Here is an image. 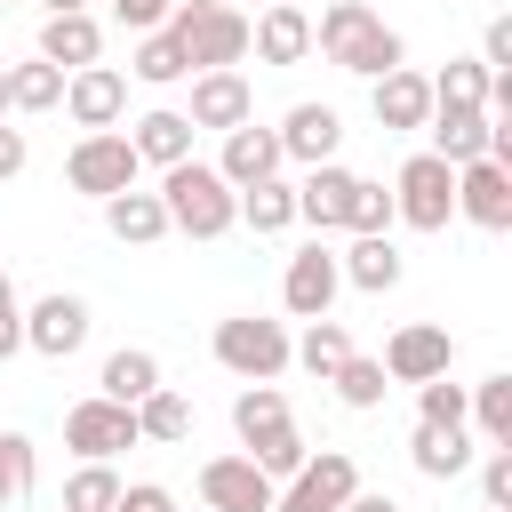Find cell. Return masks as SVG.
<instances>
[{"label": "cell", "mask_w": 512, "mask_h": 512, "mask_svg": "<svg viewBox=\"0 0 512 512\" xmlns=\"http://www.w3.org/2000/svg\"><path fill=\"white\" fill-rule=\"evenodd\" d=\"M408 464H416L424 480H456V472L472 464V440H464V424H456V432H440V424H416V440H408Z\"/></svg>", "instance_id": "f1b7e54d"}, {"label": "cell", "mask_w": 512, "mask_h": 512, "mask_svg": "<svg viewBox=\"0 0 512 512\" xmlns=\"http://www.w3.org/2000/svg\"><path fill=\"white\" fill-rule=\"evenodd\" d=\"M24 160H32L24 128H8V120H0V184H8V176H24Z\"/></svg>", "instance_id": "bcb514c9"}, {"label": "cell", "mask_w": 512, "mask_h": 512, "mask_svg": "<svg viewBox=\"0 0 512 512\" xmlns=\"http://www.w3.org/2000/svg\"><path fill=\"white\" fill-rule=\"evenodd\" d=\"M352 488H360V464H352V448H320V456H304V472H296V480H280L272 512H336Z\"/></svg>", "instance_id": "ba28073f"}, {"label": "cell", "mask_w": 512, "mask_h": 512, "mask_svg": "<svg viewBox=\"0 0 512 512\" xmlns=\"http://www.w3.org/2000/svg\"><path fill=\"white\" fill-rule=\"evenodd\" d=\"M336 272H344L352 288H368V296L400 288V248H392V232H368V240H352V248L336 256Z\"/></svg>", "instance_id": "d4e9b609"}, {"label": "cell", "mask_w": 512, "mask_h": 512, "mask_svg": "<svg viewBox=\"0 0 512 512\" xmlns=\"http://www.w3.org/2000/svg\"><path fill=\"white\" fill-rule=\"evenodd\" d=\"M0 8H8V0H0Z\"/></svg>", "instance_id": "9f6ffc18"}, {"label": "cell", "mask_w": 512, "mask_h": 512, "mask_svg": "<svg viewBox=\"0 0 512 512\" xmlns=\"http://www.w3.org/2000/svg\"><path fill=\"white\" fill-rule=\"evenodd\" d=\"M24 344H32L40 360H72V352L88 344V304H80V296H64V288H56V296H40V304L24 312Z\"/></svg>", "instance_id": "5bb4252c"}, {"label": "cell", "mask_w": 512, "mask_h": 512, "mask_svg": "<svg viewBox=\"0 0 512 512\" xmlns=\"http://www.w3.org/2000/svg\"><path fill=\"white\" fill-rule=\"evenodd\" d=\"M104 232L120 240V248H152V240H168V208H160V192H112L104 200Z\"/></svg>", "instance_id": "7402d4cb"}, {"label": "cell", "mask_w": 512, "mask_h": 512, "mask_svg": "<svg viewBox=\"0 0 512 512\" xmlns=\"http://www.w3.org/2000/svg\"><path fill=\"white\" fill-rule=\"evenodd\" d=\"M96 392H104V400H120V408H136L144 392H160V360H152L144 344H120V352L104 360V376H96Z\"/></svg>", "instance_id": "484cf974"}, {"label": "cell", "mask_w": 512, "mask_h": 512, "mask_svg": "<svg viewBox=\"0 0 512 512\" xmlns=\"http://www.w3.org/2000/svg\"><path fill=\"white\" fill-rule=\"evenodd\" d=\"M0 112H8V64H0Z\"/></svg>", "instance_id": "f5cc1de1"}, {"label": "cell", "mask_w": 512, "mask_h": 512, "mask_svg": "<svg viewBox=\"0 0 512 512\" xmlns=\"http://www.w3.org/2000/svg\"><path fill=\"white\" fill-rule=\"evenodd\" d=\"M304 456H312V448H304V432H296V424H280V432L248 440V464H256L272 488H280V480H296V472H304Z\"/></svg>", "instance_id": "d590c367"}, {"label": "cell", "mask_w": 512, "mask_h": 512, "mask_svg": "<svg viewBox=\"0 0 512 512\" xmlns=\"http://www.w3.org/2000/svg\"><path fill=\"white\" fill-rule=\"evenodd\" d=\"M240 224H248V232H288V224H296V184H280V176L248 184V192H240Z\"/></svg>", "instance_id": "1f68e13d"}, {"label": "cell", "mask_w": 512, "mask_h": 512, "mask_svg": "<svg viewBox=\"0 0 512 512\" xmlns=\"http://www.w3.org/2000/svg\"><path fill=\"white\" fill-rule=\"evenodd\" d=\"M128 72H136L144 88H168V80H184L192 64H184V48H176V32L160 24V32H144V40H136V56H128Z\"/></svg>", "instance_id": "d6a6232c"}, {"label": "cell", "mask_w": 512, "mask_h": 512, "mask_svg": "<svg viewBox=\"0 0 512 512\" xmlns=\"http://www.w3.org/2000/svg\"><path fill=\"white\" fill-rule=\"evenodd\" d=\"M64 184H72V192H88V200L128 192V184H136V152H128V136H120V128L80 136V144L64 152Z\"/></svg>", "instance_id": "8992f818"}, {"label": "cell", "mask_w": 512, "mask_h": 512, "mask_svg": "<svg viewBox=\"0 0 512 512\" xmlns=\"http://www.w3.org/2000/svg\"><path fill=\"white\" fill-rule=\"evenodd\" d=\"M112 512H176V496L160 488V480H136V488H120V504Z\"/></svg>", "instance_id": "f6af8a7d"}, {"label": "cell", "mask_w": 512, "mask_h": 512, "mask_svg": "<svg viewBox=\"0 0 512 512\" xmlns=\"http://www.w3.org/2000/svg\"><path fill=\"white\" fill-rule=\"evenodd\" d=\"M64 104V72L56 64H8V112H56Z\"/></svg>", "instance_id": "4dcf8cb0"}, {"label": "cell", "mask_w": 512, "mask_h": 512, "mask_svg": "<svg viewBox=\"0 0 512 512\" xmlns=\"http://www.w3.org/2000/svg\"><path fill=\"white\" fill-rule=\"evenodd\" d=\"M64 112H72L88 136H104V128H120V112H128V80H120L112 64H80V72H64Z\"/></svg>", "instance_id": "30bf717a"}, {"label": "cell", "mask_w": 512, "mask_h": 512, "mask_svg": "<svg viewBox=\"0 0 512 512\" xmlns=\"http://www.w3.org/2000/svg\"><path fill=\"white\" fill-rule=\"evenodd\" d=\"M160 208H168V232H192V240H224V232L240 224V192H232L208 160L160 168Z\"/></svg>", "instance_id": "7a4b0ae2"}, {"label": "cell", "mask_w": 512, "mask_h": 512, "mask_svg": "<svg viewBox=\"0 0 512 512\" xmlns=\"http://www.w3.org/2000/svg\"><path fill=\"white\" fill-rule=\"evenodd\" d=\"M336 512H400V504H392V496H376V488H352Z\"/></svg>", "instance_id": "c3c4849f"}, {"label": "cell", "mask_w": 512, "mask_h": 512, "mask_svg": "<svg viewBox=\"0 0 512 512\" xmlns=\"http://www.w3.org/2000/svg\"><path fill=\"white\" fill-rule=\"evenodd\" d=\"M40 8H48V16H80L88 0H40Z\"/></svg>", "instance_id": "681fc988"}, {"label": "cell", "mask_w": 512, "mask_h": 512, "mask_svg": "<svg viewBox=\"0 0 512 512\" xmlns=\"http://www.w3.org/2000/svg\"><path fill=\"white\" fill-rule=\"evenodd\" d=\"M176 8H192V16H200V8H232V0H176Z\"/></svg>", "instance_id": "f907efd6"}, {"label": "cell", "mask_w": 512, "mask_h": 512, "mask_svg": "<svg viewBox=\"0 0 512 512\" xmlns=\"http://www.w3.org/2000/svg\"><path fill=\"white\" fill-rule=\"evenodd\" d=\"M432 160H448V168H464V160H488V112H448V104H432Z\"/></svg>", "instance_id": "603a6c76"}, {"label": "cell", "mask_w": 512, "mask_h": 512, "mask_svg": "<svg viewBox=\"0 0 512 512\" xmlns=\"http://www.w3.org/2000/svg\"><path fill=\"white\" fill-rule=\"evenodd\" d=\"M480 72H512V16H496L480 32Z\"/></svg>", "instance_id": "7bdbcfd3"}, {"label": "cell", "mask_w": 512, "mask_h": 512, "mask_svg": "<svg viewBox=\"0 0 512 512\" xmlns=\"http://www.w3.org/2000/svg\"><path fill=\"white\" fill-rule=\"evenodd\" d=\"M64 448H80V464H112L120 448H136V408L120 400H72L64 408Z\"/></svg>", "instance_id": "52a82bcc"}, {"label": "cell", "mask_w": 512, "mask_h": 512, "mask_svg": "<svg viewBox=\"0 0 512 512\" xmlns=\"http://www.w3.org/2000/svg\"><path fill=\"white\" fill-rule=\"evenodd\" d=\"M168 32H176L192 72H240V56H248V16L240 8H200V16L168 8Z\"/></svg>", "instance_id": "3957f363"}, {"label": "cell", "mask_w": 512, "mask_h": 512, "mask_svg": "<svg viewBox=\"0 0 512 512\" xmlns=\"http://www.w3.org/2000/svg\"><path fill=\"white\" fill-rule=\"evenodd\" d=\"M120 488H128V480H120L112 464H80V472L64 480V512H112Z\"/></svg>", "instance_id": "74e56055"}, {"label": "cell", "mask_w": 512, "mask_h": 512, "mask_svg": "<svg viewBox=\"0 0 512 512\" xmlns=\"http://www.w3.org/2000/svg\"><path fill=\"white\" fill-rule=\"evenodd\" d=\"M416 424H440V432H456V424H464V384H448V376L416 384Z\"/></svg>", "instance_id": "ab89813d"}, {"label": "cell", "mask_w": 512, "mask_h": 512, "mask_svg": "<svg viewBox=\"0 0 512 512\" xmlns=\"http://www.w3.org/2000/svg\"><path fill=\"white\" fill-rule=\"evenodd\" d=\"M32 472H40L32 440H24V432H0V504H16V496L32 488Z\"/></svg>", "instance_id": "60d3db41"}, {"label": "cell", "mask_w": 512, "mask_h": 512, "mask_svg": "<svg viewBox=\"0 0 512 512\" xmlns=\"http://www.w3.org/2000/svg\"><path fill=\"white\" fill-rule=\"evenodd\" d=\"M344 232H352V240H368V232H392V192H384V184H368V176H352Z\"/></svg>", "instance_id": "f35d334b"}, {"label": "cell", "mask_w": 512, "mask_h": 512, "mask_svg": "<svg viewBox=\"0 0 512 512\" xmlns=\"http://www.w3.org/2000/svg\"><path fill=\"white\" fill-rule=\"evenodd\" d=\"M168 8H176V0H112V16H120L128 32H160V24H168Z\"/></svg>", "instance_id": "ee69618b"}, {"label": "cell", "mask_w": 512, "mask_h": 512, "mask_svg": "<svg viewBox=\"0 0 512 512\" xmlns=\"http://www.w3.org/2000/svg\"><path fill=\"white\" fill-rule=\"evenodd\" d=\"M328 384H336V400H344V408H384V392H392L384 360H360V352H352V360H344Z\"/></svg>", "instance_id": "8d00e7d4"}, {"label": "cell", "mask_w": 512, "mask_h": 512, "mask_svg": "<svg viewBox=\"0 0 512 512\" xmlns=\"http://www.w3.org/2000/svg\"><path fill=\"white\" fill-rule=\"evenodd\" d=\"M272 496H280V488H272L248 456H208V464H200V504H208V512H272Z\"/></svg>", "instance_id": "4fadbf2b"}, {"label": "cell", "mask_w": 512, "mask_h": 512, "mask_svg": "<svg viewBox=\"0 0 512 512\" xmlns=\"http://www.w3.org/2000/svg\"><path fill=\"white\" fill-rule=\"evenodd\" d=\"M336 288H344V272H336V256H328L320 240H312V248H296V256H288V272H280V304H288L296 320H328Z\"/></svg>", "instance_id": "7c38bea8"}, {"label": "cell", "mask_w": 512, "mask_h": 512, "mask_svg": "<svg viewBox=\"0 0 512 512\" xmlns=\"http://www.w3.org/2000/svg\"><path fill=\"white\" fill-rule=\"evenodd\" d=\"M464 416L480 424L488 448H512V376H480V384H464Z\"/></svg>", "instance_id": "83f0119b"}, {"label": "cell", "mask_w": 512, "mask_h": 512, "mask_svg": "<svg viewBox=\"0 0 512 512\" xmlns=\"http://www.w3.org/2000/svg\"><path fill=\"white\" fill-rule=\"evenodd\" d=\"M456 216H472L480 232H512V168L504 160H464L456 168Z\"/></svg>", "instance_id": "8fae6325"}, {"label": "cell", "mask_w": 512, "mask_h": 512, "mask_svg": "<svg viewBox=\"0 0 512 512\" xmlns=\"http://www.w3.org/2000/svg\"><path fill=\"white\" fill-rule=\"evenodd\" d=\"M288 360H304V368L328 384V376L352 360V328H344V320H304V336H288Z\"/></svg>", "instance_id": "4316f807"}, {"label": "cell", "mask_w": 512, "mask_h": 512, "mask_svg": "<svg viewBox=\"0 0 512 512\" xmlns=\"http://www.w3.org/2000/svg\"><path fill=\"white\" fill-rule=\"evenodd\" d=\"M312 48L336 64V72H360V80H384L400 64V32L368 8V0H328L320 24H312Z\"/></svg>", "instance_id": "6da1fadb"}, {"label": "cell", "mask_w": 512, "mask_h": 512, "mask_svg": "<svg viewBox=\"0 0 512 512\" xmlns=\"http://www.w3.org/2000/svg\"><path fill=\"white\" fill-rule=\"evenodd\" d=\"M344 200H352V168H336V160H320V168L296 184V216H304V224H320V232H336V224H344Z\"/></svg>", "instance_id": "cb8c5ba5"}, {"label": "cell", "mask_w": 512, "mask_h": 512, "mask_svg": "<svg viewBox=\"0 0 512 512\" xmlns=\"http://www.w3.org/2000/svg\"><path fill=\"white\" fill-rule=\"evenodd\" d=\"M216 176H224L232 192H248V184H264V176H280V136H272V128H256V120H240V128L224 136Z\"/></svg>", "instance_id": "ac0fdd59"}, {"label": "cell", "mask_w": 512, "mask_h": 512, "mask_svg": "<svg viewBox=\"0 0 512 512\" xmlns=\"http://www.w3.org/2000/svg\"><path fill=\"white\" fill-rule=\"evenodd\" d=\"M192 120L184 112H144L136 128H128V152H136V168H176V160H192Z\"/></svg>", "instance_id": "44dd1931"}, {"label": "cell", "mask_w": 512, "mask_h": 512, "mask_svg": "<svg viewBox=\"0 0 512 512\" xmlns=\"http://www.w3.org/2000/svg\"><path fill=\"white\" fill-rule=\"evenodd\" d=\"M56 512H64V504H56Z\"/></svg>", "instance_id": "11a10c76"}, {"label": "cell", "mask_w": 512, "mask_h": 512, "mask_svg": "<svg viewBox=\"0 0 512 512\" xmlns=\"http://www.w3.org/2000/svg\"><path fill=\"white\" fill-rule=\"evenodd\" d=\"M0 304H16V288H8V272H0Z\"/></svg>", "instance_id": "816d5d0a"}, {"label": "cell", "mask_w": 512, "mask_h": 512, "mask_svg": "<svg viewBox=\"0 0 512 512\" xmlns=\"http://www.w3.org/2000/svg\"><path fill=\"white\" fill-rule=\"evenodd\" d=\"M288 424V392L280 384H248L240 400H232V432L240 440H264V432H280Z\"/></svg>", "instance_id": "e575fe53"}, {"label": "cell", "mask_w": 512, "mask_h": 512, "mask_svg": "<svg viewBox=\"0 0 512 512\" xmlns=\"http://www.w3.org/2000/svg\"><path fill=\"white\" fill-rule=\"evenodd\" d=\"M184 432H192V400H184V392H168V384H160V392H144V400H136V440L176 448Z\"/></svg>", "instance_id": "f546056e"}, {"label": "cell", "mask_w": 512, "mask_h": 512, "mask_svg": "<svg viewBox=\"0 0 512 512\" xmlns=\"http://www.w3.org/2000/svg\"><path fill=\"white\" fill-rule=\"evenodd\" d=\"M192 128H240V120H256V96H248V80L240 72H200L192 80V112H184Z\"/></svg>", "instance_id": "e0dca14e"}, {"label": "cell", "mask_w": 512, "mask_h": 512, "mask_svg": "<svg viewBox=\"0 0 512 512\" xmlns=\"http://www.w3.org/2000/svg\"><path fill=\"white\" fill-rule=\"evenodd\" d=\"M24 352V304H0V360Z\"/></svg>", "instance_id": "7dc6e473"}, {"label": "cell", "mask_w": 512, "mask_h": 512, "mask_svg": "<svg viewBox=\"0 0 512 512\" xmlns=\"http://www.w3.org/2000/svg\"><path fill=\"white\" fill-rule=\"evenodd\" d=\"M248 56H264V64H304V56H312V16H304V8H264V16L248 24Z\"/></svg>", "instance_id": "ffe728a7"}, {"label": "cell", "mask_w": 512, "mask_h": 512, "mask_svg": "<svg viewBox=\"0 0 512 512\" xmlns=\"http://www.w3.org/2000/svg\"><path fill=\"white\" fill-rule=\"evenodd\" d=\"M448 216H456V168L432 160V152L400 160V176H392V224H408V232H448Z\"/></svg>", "instance_id": "277c9868"}, {"label": "cell", "mask_w": 512, "mask_h": 512, "mask_svg": "<svg viewBox=\"0 0 512 512\" xmlns=\"http://www.w3.org/2000/svg\"><path fill=\"white\" fill-rule=\"evenodd\" d=\"M216 368H232L240 384H272L288 368V328L280 320H256V312L216 320Z\"/></svg>", "instance_id": "5b68a950"}, {"label": "cell", "mask_w": 512, "mask_h": 512, "mask_svg": "<svg viewBox=\"0 0 512 512\" xmlns=\"http://www.w3.org/2000/svg\"><path fill=\"white\" fill-rule=\"evenodd\" d=\"M368 104H376V128L408 136V128H424V120H432V80H424V72H408V64H392V72L368 88Z\"/></svg>", "instance_id": "9a60e30c"}, {"label": "cell", "mask_w": 512, "mask_h": 512, "mask_svg": "<svg viewBox=\"0 0 512 512\" xmlns=\"http://www.w3.org/2000/svg\"><path fill=\"white\" fill-rule=\"evenodd\" d=\"M448 368H456V336L432 328V320H408V328L384 344V376H392V384H432V376H448Z\"/></svg>", "instance_id": "9c48e42d"}, {"label": "cell", "mask_w": 512, "mask_h": 512, "mask_svg": "<svg viewBox=\"0 0 512 512\" xmlns=\"http://www.w3.org/2000/svg\"><path fill=\"white\" fill-rule=\"evenodd\" d=\"M480 504H488V512H512V448H488V464H480Z\"/></svg>", "instance_id": "b9f144b4"}, {"label": "cell", "mask_w": 512, "mask_h": 512, "mask_svg": "<svg viewBox=\"0 0 512 512\" xmlns=\"http://www.w3.org/2000/svg\"><path fill=\"white\" fill-rule=\"evenodd\" d=\"M104 56V24L80 8V16H48L40 24V64H56V72H80V64H96Z\"/></svg>", "instance_id": "d6986e66"}, {"label": "cell", "mask_w": 512, "mask_h": 512, "mask_svg": "<svg viewBox=\"0 0 512 512\" xmlns=\"http://www.w3.org/2000/svg\"><path fill=\"white\" fill-rule=\"evenodd\" d=\"M272 8H304V0H272Z\"/></svg>", "instance_id": "db71d44e"}, {"label": "cell", "mask_w": 512, "mask_h": 512, "mask_svg": "<svg viewBox=\"0 0 512 512\" xmlns=\"http://www.w3.org/2000/svg\"><path fill=\"white\" fill-rule=\"evenodd\" d=\"M432 104H448V112H480V104H488V72H480V56H448V72H432Z\"/></svg>", "instance_id": "836d02e7"}, {"label": "cell", "mask_w": 512, "mask_h": 512, "mask_svg": "<svg viewBox=\"0 0 512 512\" xmlns=\"http://www.w3.org/2000/svg\"><path fill=\"white\" fill-rule=\"evenodd\" d=\"M280 160H304V168H320V160H336V144H344V120H336V104H296L280 128Z\"/></svg>", "instance_id": "2e32d148"}]
</instances>
